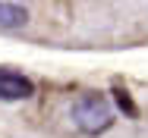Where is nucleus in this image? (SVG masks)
Returning a JSON list of instances; mask_svg holds the SVG:
<instances>
[{"label":"nucleus","instance_id":"obj_1","mask_svg":"<svg viewBox=\"0 0 148 138\" xmlns=\"http://www.w3.org/2000/svg\"><path fill=\"white\" fill-rule=\"evenodd\" d=\"M73 122L88 132V135H101L104 129H110L114 122V110L104 101V94H85L76 107H73Z\"/></svg>","mask_w":148,"mask_h":138},{"label":"nucleus","instance_id":"obj_3","mask_svg":"<svg viewBox=\"0 0 148 138\" xmlns=\"http://www.w3.org/2000/svg\"><path fill=\"white\" fill-rule=\"evenodd\" d=\"M25 22H29V13H25L19 3L0 0V25H3V28H22Z\"/></svg>","mask_w":148,"mask_h":138},{"label":"nucleus","instance_id":"obj_4","mask_svg":"<svg viewBox=\"0 0 148 138\" xmlns=\"http://www.w3.org/2000/svg\"><path fill=\"white\" fill-rule=\"evenodd\" d=\"M114 97L120 101V110L126 113V116H136V104H132V97H129L123 88H114Z\"/></svg>","mask_w":148,"mask_h":138},{"label":"nucleus","instance_id":"obj_2","mask_svg":"<svg viewBox=\"0 0 148 138\" xmlns=\"http://www.w3.org/2000/svg\"><path fill=\"white\" fill-rule=\"evenodd\" d=\"M32 91H35V85L25 75H19L13 69H0V101H25L32 97Z\"/></svg>","mask_w":148,"mask_h":138}]
</instances>
